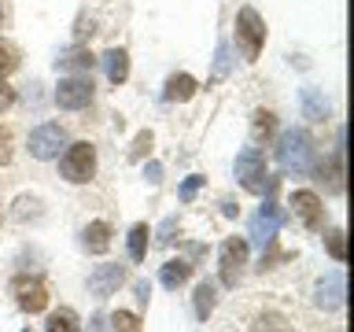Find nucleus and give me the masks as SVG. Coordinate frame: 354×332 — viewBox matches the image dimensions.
Masks as SVG:
<instances>
[{
    "label": "nucleus",
    "mask_w": 354,
    "mask_h": 332,
    "mask_svg": "<svg viewBox=\"0 0 354 332\" xmlns=\"http://www.w3.org/2000/svg\"><path fill=\"white\" fill-rule=\"evenodd\" d=\"M0 22H4V8H0Z\"/></svg>",
    "instance_id": "nucleus-36"
},
{
    "label": "nucleus",
    "mask_w": 354,
    "mask_h": 332,
    "mask_svg": "<svg viewBox=\"0 0 354 332\" xmlns=\"http://www.w3.org/2000/svg\"><path fill=\"white\" fill-rule=\"evenodd\" d=\"M11 155H15V151H11V129L0 126V166H8Z\"/></svg>",
    "instance_id": "nucleus-30"
},
{
    "label": "nucleus",
    "mask_w": 354,
    "mask_h": 332,
    "mask_svg": "<svg viewBox=\"0 0 354 332\" xmlns=\"http://www.w3.org/2000/svg\"><path fill=\"white\" fill-rule=\"evenodd\" d=\"M59 174H63L71 185L93 181V177H96V148H93L88 140L66 144V148H63V159H59Z\"/></svg>",
    "instance_id": "nucleus-3"
},
{
    "label": "nucleus",
    "mask_w": 354,
    "mask_h": 332,
    "mask_svg": "<svg viewBox=\"0 0 354 332\" xmlns=\"http://www.w3.org/2000/svg\"><path fill=\"white\" fill-rule=\"evenodd\" d=\"M100 63H104L111 85H122V82L129 77V52H126V48H107Z\"/></svg>",
    "instance_id": "nucleus-13"
},
{
    "label": "nucleus",
    "mask_w": 354,
    "mask_h": 332,
    "mask_svg": "<svg viewBox=\"0 0 354 332\" xmlns=\"http://www.w3.org/2000/svg\"><path fill=\"white\" fill-rule=\"evenodd\" d=\"M314 140H310L306 129H284L281 140H277V159H281L284 170H295V174H310L314 170Z\"/></svg>",
    "instance_id": "nucleus-1"
},
{
    "label": "nucleus",
    "mask_w": 354,
    "mask_h": 332,
    "mask_svg": "<svg viewBox=\"0 0 354 332\" xmlns=\"http://www.w3.org/2000/svg\"><path fill=\"white\" fill-rule=\"evenodd\" d=\"M303 104H306V115L314 118V122H321V118L328 115V104L314 93V89H306V93H303Z\"/></svg>",
    "instance_id": "nucleus-25"
},
{
    "label": "nucleus",
    "mask_w": 354,
    "mask_h": 332,
    "mask_svg": "<svg viewBox=\"0 0 354 332\" xmlns=\"http://www.w3.org/2000/svg\"><path fill=\"white\" fill-rule=\"evenodd\" d=\"M292 210L306 229H325V203H321L317 192H310V188L292 192Z\"/></svg>",
    "instance_id": "nucleus-9"
},
{
    "label": "nucleus",
    "mask_w": 354,
    "mask_h": 332,
    "mask_svg": "<svg viewBox=\"0 0 354 332\" xmlns=\"http://www.w3.org/2000/svg\"><path fill=\"white\" fill-rule=\"evenodd\" d=\"M254 332H288L281 314H259L254 317Z\"/></svg>",
    "instance_id": "nucleus-26"
},
{
    "label": "nucleus",
    "mask_w": 354,
    "mask_h": 332,
    "mask_svg": "<svg viewBox=\"0 0 354 332\" xmlns=\"http://www.w3.org/2000/svg\"><path fill=\"white\" fill-rule=\"evenodd\" d=\"M314 303L321 310H339L343 303H347V277L343 273H328V277H321L317 288H314Z\"/></svg>",
    "instance_id": "nucleus-12"
},
{
    "label": "nucleus",
    "mask_w": 354,
    "mask_h": 332,
    "mask_svg": "<svg viewBox=\"0 0 354 332\" xmlns=\"http://www.w3.org/2000/svg\"><path fill=\"white\" fill-rule=\"evenodd\" d=\"M11 71H19V48L8 41H0V77H8Z\"/></svg>",
    "instance_id": "nucleus-24"
},
{
    "label": "nucleus",
    "mask_w": 354,
    "mask_h": 332,
    "mask_svg": "<svg viewBox=\"0 0 354 332\" xmlns=\"http://www.w3.org/2000/svg\"><path fill=\"white\" fill-rule=\"evenodd\" d=\"M55 66H59V71H71V74H88L96 66V55L88 48H71L55 59Z\"/></svg>",
    "instance_id": "nucleus-17"
},
{
    "label": "nucleus",
    "mask_w": 354,
    "mask_h": 332,
    "mask_svg": "<svg viewBox=\"0 0 354 332\" xmlns=\"http://www.w3.org/2000/svg\"><path fill=\"white\" fill-rule=\"evenodd\" d=\"M82 243H85L88 255H107V248H111V225H107V221H88L85 232H82Z\"/></svg>",
    "instance_id": "nucleus-15"
},
{
    "label": "nucleus",
    "mask_w": 354,
    "mask_h": 332,
    "mask_svg": "<svg viewBox=\"0 0 354 332\" xmlns=\"http://www.w3.org/2000/svg\"><path fill=\"white\" fill-rule=\"evenodd\" d=\"M281 221H284V210L277 207V203H266L259 214L251 218V240L266 251V243H273L277 229H281Z\"/></svg>",
    "instance_id": "nucleus-10"
},
{
    "label": "nucleus",
    "mask_w": 354,
    "mask_h": 332,
    "mask_svg": "<svg viewBox=\"0 0 354 332\" xmlns=\"http://www.w3.org/2000/svg\"><path fill=\"white\" fill-rule=\"evenodd\" d=\"M59 148H66V129L59 122H44L30 133V155L33 159H59Z\"/></svg>",
    "instance_id": "nucleus-7"
},
{
    "label": "nucleus",
    "mask_w": 354,
    "mask_h": 332,
    "mask_svg": "<svg viewBox=\"0 0 354 332\" xmlns=\"http://www.w3.org/2000/svg\"><path fill=\"white\" fill-rule=\"evenodd\" d=\"M11 292H15L19 310H26V314H41V310L48 306V288H44L37 277H15V281H11Z\"/></svg>",
    "instance_id": "nucleus-8"
},
{
    "label": "nucleus",
    "mask_w": 354,
    "mask_h": 332,
    "mask_svg": "<svg viewBox=\"0 0 354 332\" xmlns=\"http://www.w3.org/2000/svg\"><path fill=\"white\" fill-rule=\"evenodd\" d=\"M214 303H218V292L210 281H199L196 284V295H192V306H196V317L207 321L210 314H214Z\"/></svg>",
    "instance_id": "nucleus-18"
},
{
    "label": "nucleus",
    "mask_w": 354,
    "mask_h": 332,
    "mask_svg": "<svg viewBox=\"0 0 354 332\" xmlns=\"http://www.w3.org/2000/svg\"><path fill=\"white\" fill-rule=\"evenodd\" d=\"M196 77L192 74H170L166 77V89H162V96L170 100V104H185V100H192L196 96Z\"/></svg>",
    "instance_id": "nucleus-16"
},
{
    "label": "nucleus",
    "mask_w": 354,
    "mask_h": 332,
    "mask_svg": "<svg viewBox=\"0 0 354 332\" xmlns=\"http://www.w3.org/2000/svg\"><path fill=\"white\" fill-rule=\"evenodd\" d=\"M122 281H126V270H122L118 262H104V266H96V270L88 273V292H93L96 299H107L122 288Z\"/></svg>",
    "instance_id": "nucleus-11"
},
{
    "label": "nucleus",
    "mask_w": 354,
    "mask_h": 332,
    "mask_svg": "<svg viewBox=\"0 0 354 332\" xmlns=\"http://www.w3.org/2000/svg\"><path fill=\"white\" fill-rule=\"evenodd\" d=\"M26 332H30V329H26Z\"/></svg>",
    "instance_id": "nucleus-37"
},
{
    "label": "nucleus",
    "mask_w": 354,
    "mask_h": 332,
    "mask_svg": "<svg viewBox=\"0 0 354 332\" xmlns=\"http://www.w3.org/2000/svg\"><path fill=\"white\" fill-rule=\"evenodd\" d=\"M251 129H254V140H270L277 133V115H273V111H254Z\"/></svg>",
    "instance_id": "nucleus-21"
},
{
    "label": "nucleus",
    "mask_w": 354,
    "mask_h": 332,
    "mask_svg": "<svg viewBox=\"0 0 354 332\" xmlns=\"http://www.w3.org/2000/svg\"><path fill=\"white\" fill-rule=\"evenodd\" d=\"M15 107V89H11L4 77H0V115H4V111H11Z\"/></svg>",
    "instance_id": "nucleus-31"
},
{
    "label": "nucleus",
    "mask_w": 354,
    "mask_h": 332,
    "mask_svg": "<svg viewBox=\"0 0 354 332\" xmlns=\"http://www.w3.org/2000/svg\"><path fill=\"white\" fill-rule=\"evenodd\" d=\"M325 248L336 262H347V232L343 229H328L325 232Z\"/></svg>",
    "instance_id": "nucleus-22"
},
{
    "label": "nucleus",
    "mask_w": 354,
    "mask_h": 332,
    "mask_svg": "<svg viewBox=\"0 0 354 332\" xmlns=\"http://www.w3.org/2000/svg\"><path fill=\"white\" fill-rule=\"evenodd\" d=\"M107 321H111V332H140V317L129 314V310H115Z\"/></svg>",
    "instance_id": "nucleus-23"
},
{
    "label": "nucleus",
    "mask_w": 354,
    "mask_h": 332,
    "mask_svg": "<svg viewBox=\"0 0 354 332\" xmlns=\"http://www.w3.org/2000/svg\"><path fill=\"white\" fill-rule=\"evenodd\" d=\"M203 181H207L203 174H192V177H188V181L181 185V203H192V196L199 192V188H203Z\"/></svg>",
    "instance_id": "nucleus-28"
},
{
    "label": "nucleus",
    "mask_w": 354,
    "mask_h": 332,
    "mask_svg": "<svg viewBox=\"0 0 354 332\" xmlns=\"http://www.w3.org/2000/svg\"><path fill=\"white\" fill-rule=\"evenodd\" d=\"M55 104L63 111H82L93 104V77L88 74H71L63 77L59 89H55Z\"/></svg>",
    "instance_id": "nucleus-5"
},
{
    "label": "nucleus",
    "mask_w": 354,
    "mask_h": 332,
    "mask_svg": "<svg viewBox=\"0 0 354 332\" xmlns=\"http://www.w3.org/2000/svg\"><path fill=\"white\" fill-rule=\"evenodd\" d=\"M37 207H41V203H37L33 196H19V203H15V218H19V221H26V218H37V214H41Z\"/></svg>",
    "instance_id": "nucleus-27"
},
{
    "label": "nucleus",
    "mask_w": 354,
    "mask_h": 332,
    "mask_svg": "<svg viewBox=\"0 0 354 332\" xmlns=\"http://www.w3.org/2000/svg\"><path fill=\"white\" fill-rule=\"evenodd\" d=\"M225 55H229V48L221 44V48H218V71H214V77H225Z\"/></svg>",
    "instance_id": "nucleus-32"
},
{
    "label": "nucleus",
    "mask_w": 354,
    "mask_h": 332,
    "mask_svg": "<svg viewBox=\"0 0 354 332\" xmlns=\"http://www.w3.org/2000/svg\"><path fill=\"white\" fill-rule=\"evenodd\" d=\"M151 148V133L144 129V133H137V140H133V148H129V159H144V151Z\"/></svg>",
    "instance_id": "nucleus-29"
},
{
    "label": "nucleus",
    "mask_w": 354,
    "mask_h": 332,
    "mask_svg": "<svg viewBox=\"0 0 354 332\" xmlns=\"http://www.w3.org/2000/svg\"><path fill=\"white\" fill-rule=\"evenodd\" d=\"M148 237H151V229L144 225V221L129 229V259H133V262H144V259H148Z\"/></svg>",
    "instance_id": "nucleus-20"
},
{
    "label": "nucleus",
    "mask_w": 354,
    "mask_h": 332,
    "mask_svg": "<svg viewBox=\"0 0 354 332\" xmlns=\"http://www.w3.org/2000/svg\"><path fill=\"white\" fill-rule=\"evenodd\" d=\"M236 177H240L243 192H251V196H262L277 188V177L266 170V155L259 148H243L236 155Z\"/></svg>",
    "instance_id": "nucleus-2"
},
{
    "label": "nucleus",
    "mask_w": 354,
    "mask_h": 332,
    "mask_svg": "<svg viewBox=\"0 0 354 332\" xmlns=\"http://www.w3.org/2000/svg\"><path fill=\"white\" fill-rule=\"evenodd\" d=\"M93 332H111V321H107L104 314H96V317H93Z\"/></svg>",
    "instance_id": "nucleus-34"
},
{
    "label": "nucleus",
    "mask_w": 354,
    "mask_h": 332,
    "mask_svg": "<svg viewBox=\"0 0 354 332\" xmlns=\"http://www.w3.org/2000/svg\"><path fill=\"white\" fill-rule=\"evenodd\" d=\"M144 174H148V181H159V177H162V166H159V163H151Z\"/></svg>",
    "instance_id": "nucleus-35"
},
{
    "label": "nucleus",
    "mask_w": 354,
    "mask_h": 332,
    "mask_svg": "<svg viewBox=\"0 0 354 332\" xmlns=\"http://www.w3.org/2000/svg\"><path fill=\"white\" fill-rule=\"evenodd\" d=\"M174 225H177V221L170 218V221H166V225L159 229V243H170V240H174V237H170V232H174Z\"/></svg>",
    "instance_id": "nucleus-33"
},
{
    "label": "nucleus",
    "mask_w": 354,
    "mask_h": 332,
    "mask_svg": "<svg viewBox=\"0 0 354 332\" xmlns=\"http://www.w3.org/2000/svg\"><path fill=\"white\" fill-rule=\"evenodd\" d=\"M159 281L162 288H170V292H177V288H185L188 281H192V262H185V259H170L159 270Z\"/></svg>",
    "instance_id": "nucleus-14"
},
{
    "label": "nucleus",
    "mask_w": 354,
    "mask_h": 332,
    "mask_svg": "<svg viewBox=\"0 0 354 332\" xmlns=\"http://www.w3.org/2000/svg\"><path fill=\"white\" fill-rule=\"evenodd\" d=\"M243 266H248V240H243V237H229L225 243H221V259H218L221 284H225V288H236Z\"/></svg>",
    "instance_id": "nucleus-6"
},
{
    "label": "nucleus",
    "mask_w": 354,
    "mask_h": 332,
    "mask_svg": "<svg viewBox=\"0 0 354 332\" xmlns=\"http://www.w3.org/2000/svg\"><path fill=\"white\" fill-rule=\"evenodd\" d=\"M44 332H82V325H77V314L71 306H59L48 314V321H44Z\"/></svg>",
    "instance_id": "nucleus-19"
},
{
    "label": "nucleus",
    "mask_w": 354,
    "mask_h": 332,
    "mask_svg": "<svg viewBox=\"0 0 354 332\" xmlns=\"http://www.w3.org/2000/svg\"><path fill=\"white\" fill-rule=\"evenodd\" d=\"M262 44H266V22L262 15L254 8H240V15H236V48L240 55L248 63L259 59V52H262Z\"/></svg>",
    "instance_id": "nucleus-4"
}]
</instances>
